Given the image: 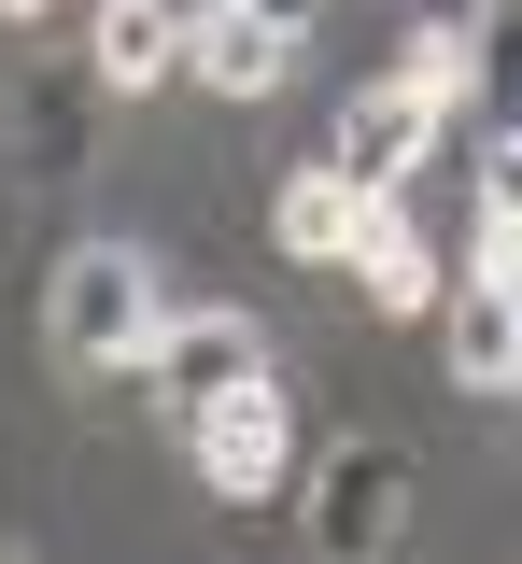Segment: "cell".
<instances>
[{"label": "cell", "mask_w": 522, "mask_h": 564, "mask_svg": "<svg viewBox=\"0 0 522 564\" xmlns=\"http://www.w3.org/2000/svg\"><path fill=\"white\" fill-rule=\"evenodd\" d=\"M155 311H170V296H155V254H128V240H72L57 282H43V339H57V367H85V381L142 367Z\"/></svg>", "instance_id": "obj_1"}, {"label": "cell", "mask_w": 522, "mask_h": 564, "mask_svg": "<svg viewBox=\"0 0 522 564\" xmlns=\"http://www.w3.org/2000/svg\"><path fill=\"white\" fill-rule=\"evenodd\" d=\"M438 367H452V395H522V325H509V296H494V269H466L438 282Z\"/></svg>", "instance_id": "obj_7"}, {"label": "cell", "mask_w": 522, "mask_h": 564, "mask_svg": "<svg viewBox=\"0 0 522 564\" xmlns=\"http://www.w3.org/2000/svg\"><path fill=\"white\" fill-rule=\"evenodd\" d=\"M466 113L522 128V0H480L466 14Z\"/></svg>", "instance_id": "obj_12"}, {"label": "cell", "mask_w": 522, "mask_h": 564, "mask_svg": "<svg viewBox=\"0 0 522 564\" xmlns=\"http://www.w3.org/2000/svg\"><path fill=\"white\" fill-rule=\"evenodd\" d=\"M410 85H424V99H438V113H466V29H410Z\"/></svg>", "instance_id": "obj_14"}, {"label": "cell", "mask_w": 522, "mask_h": 564, "mask_svg": "<svg viewBox=\"0 0 522 564\" xmlns=\"http://www.w3.org/2000/svg\"><path fill=\"white\" fill-rule=\"evenodd\" d=\"M339 269H354V296L395 311V325H424V311H438V240H424V212H410V198H368V226H354V254H339Z\"/></svg>", "instance_id": "obj_8"}, {"label": "cell", "mask_w": 522, "mask_h": 564, "mask_svg": "<svg viewBox=\"0 0 522 564\" xmlns=\"http://www.w3.org/2000/svg\"><path fill=\"white\" fill-rule=\"evenodd\" d=\"M43 14H57V0H0V29H43Z\"/></svg>", "instance_id": "obj_17"}, {"label": "cell", "mask_w": 522, "mask_h": 564, "mask_svg": "<svg viewBox=\"0 0 522 564\" xmlns=\"http://www.w3.org/2000/svg\"><path fill=\"white\" fill-rule=\"evenodd\" d=\"M85 70H99V99H142V85L184 70V29H170L155 0H99V14H85Z\"/></svg>", "instance_id": "obj_10"}, {"label": "cell", "mask_w": 522, "mask_h": 564, "mask_svg": "<svg viewBox=\"0 0 522 564\" xmlns=\"http://www.w3.org/2000/svg\"><path fill=\"white\" fill-rule=\"evenodd\" d=\"M466 14H480V0H410V29H466Z\"/></svg>", "instance_id": "obj_15"}, {"label": "cell", "mask_w": 522, "mask_h": 564, "mask_svg": "<svg viewBox=\"0 0 522 564\" xmlns=\"http://www.w3.org/2000/svg\"><path fill=\"white\" fill-rule=\"evenodd\" d=\"M99 70L85 57H29L14 70V99H0V141H14V184H43V198H72L85 170H99Z\"/></svg>", "instance_id": "obj_4"}, {"label": "cell", "mask_w": 522, "mask_h": 564, "mask_svg": "<svg viewBox=\"0 0 522 564\" xmlns=\"http://www.w3.org/2000/svg\"><path fill=\"white\" fill-rule=\"evenodd\" d=\"M184 70H198L213 99H269V85L297 70V29H269L254 0H213V14L184 29Z\"/></svg>", "instance_id": "obj_9"}, {"label": "cell", "mask_w": 522, "mask_h": 564, "mask_svg": "<svg viewBox=\"0 0 522 564\" xmlns=\"http://www.w3.org/2000/svg\"><path fill=\"white\" fill-rule=\"evenodd\" d=\"M452 113L410 85V70H381V85H354L339 99V141H325V170L354 184V198H410V170H438Z\"/></svg>", "instance_id": "obj_5"}, {"label": "cell", "mask_w": 522, "mask_h": 564, "mask_svg": "<svg viewBox=\"0 0 522 564\" xmlns=\"http://www.w3.org/2000/svg\"><path fill=\"white\" fill-rule=\"evenodd\" d=\"M0 564H29V551H0Z\"/></svg>", "instance_id": "obj_20"}, {"label": "cell", "mask_w": 522, "mask_h": 564, "mask_svg": "<svg viewBox=\"0 0 522 564\" xmlns=\"http://www.w3.org/2000/svg\"><path fill=\"white\" fill-rule=\"evenodd\" d=\"M184 466L226 494V508H254V494H283L297 480V395L254 367V381H226V395H198L184 410Z\"/></svg>", "instance_id": "obj_3"}, {"label": "cell", "mask_w": 522, "mask_h": 564, "mask_svg": "<svg viewBox=\"0 0 522 564\" xmlns=\"http://www.w3.org/2000/svg\"><path fill=\"white\" fill-rule=\"evenodd\" d=\"M494 296H509V325H522V254H509V269H494Z\"/></svg>", "instance_id": "obj_18"}, {"label": "cell", "mask_w": 522, "mask_h": 564, "mask_svg": "<svg viewBox=\"0 0 522 564\" xmlns=\"http://www.w3.org/2000/svg\"><path fill=\"white\" fill-rule=\"evenodd\" d=\"M354 226H368V198H354L325 155H311V170H283V198H269V240H283L297 269H339V254H354Z\"/></svg>", "instance_id": "obj_11"}, {"label": "cell", "mask_w": 522, "mask_h": 564, "mask_svg": "<svg viewBox=\"0 0 522 564\" xmlns=\"http://www.w3.org/2000/svg\"><path fill=\"white\" fill-rule=\"evenodd\" d=\"M254 14H269V29H297V43H311V14H325V0H254Z\"/></svg>", "instance_id": "obj_16"}, {"label": "cell", "mask_w": 522, "mask_h": 564, "mask_svg": "<svg viewBox=\"0 0 522 564\" xmlns=\"http://www.w3.org/2000/svg\"><path fill=\"white\" fill-rule=\"evenodd\" d=\"M311 551L325 564H395L410 551V452L395 437H339V452H311Z\"/></svg>", "instance_id": "obj_2"}, {"label": "cell", "mask_w": 522, "mask_h": 564, "mask_svg": "<svg viewBox=\"0 0 522 564\" xmlns=\"http://www.w3.org/2000/svg\"><path fill=\"white\" fill-rule=\"evenodd\" d=\"M254 367H269V325H254V311H155V339H142V367H128V381L184 423L198 395L254 381Z\"/></svg>", "instance_id": "obj_6"}, {"label": "cell", "mask_w": 522, "mask_h": 564, "mask_svg": "<svg viewBox=\"0 0 522 564\" xmlns=\"http://www.w3.org/2000/svg\"><path fill=\"white\" fill-rule=\"evenodd\" d=\"M522 254V128H494V155H480V269H509Z\"/></svg>", "instance_id": "obj_13"}, {"label": "cell", "mask_w": 522, "mask_h": 564, "mask_svg": "<svg viewBox=\"0 0 522 564\" xmlns=\"http://www.w3.org/2000/svg\"><path fill=\"white\" fill-rule=\"evenodd\" d=\"M155 14H170V29H198V14H213V0H155Z\"/></svg>", "instance_id": "obj_19"}]
</instances>
